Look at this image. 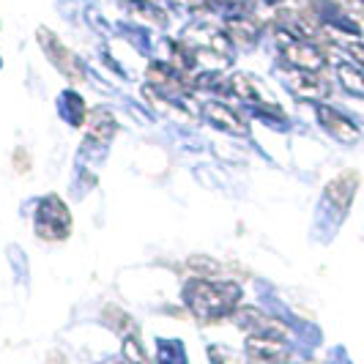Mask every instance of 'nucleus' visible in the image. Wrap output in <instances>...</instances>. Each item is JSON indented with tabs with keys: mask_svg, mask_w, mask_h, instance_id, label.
<instances>
[{
	"mask_svg": "<svg viewBox=\"0 0 364 364\" xmlns=\"http://www.w3.org/2000/svg\"><path fill=\"white\" fill-rule=\"evenodd\" d=\"M343 50L348 53L350 63L359 66V69L364 72V44L362 41H343Z\"/></svg>",
	"mask_w": 364,
	"mask_h": 364,
	"instance_id": "nucleus-20",
	"label": "nucleus"
},
{
	"mask_svg": "<svg viewBox=\"0 0 364 364\" xmlns=\"http://www.w3.org/2000/svg\"><path fill=\"white\" fill-rule=\"evenodd\" d=\"M233 321L236 326H241L250 337H274V340H282L288 337V326L282 321H277L266 312L255 310V307H241L233 312Z\"/></svg>",
	"mask_w": 364,
	"mask_h": 364,
	"instance_id": "nucleus-5",
	"label": "nucleus"
},
{
	"mask_svg": "<svg viewBox=\"0 0 364 364\" xmlns=\"http://www.w3.org/2000/svg\"><path fill=\"white\" fill-rule=\"evenodd\" d=\"M36 38H38V44H41V50H44V55L50 58V63H53L55 69L63 74L69 82L80 85V82L85 80L82 60H80V58H77V55H74L69 47H63V41H58V36H55L53 31H47V28H38Z\"/></svg>",
	"mask_w": 364,
	"mask_h": 364,
	"instance_id": "nucleus-4",
	"label": "nucleus"
},
{
	"mask_svg": "<svg viewBox=\"0 0 364 364\" xmlns=\"http://www.w3.org/2000/svg\"><path fill=\"white\" fill-rule=\"evenodd\" d=\"M337 77H340V85L346 88L348 93H353V96H359L364 99V72L359 66H353V63H340L337 66Z\"/></svg>",
	"mask_w": 364,
	"mask_h": 364,
	"instance_id": "nucleus-16",
	"label": "nucleus"
},
{
	"mask_svg": "<svg viewBox=\"0 0 364 364\" xmlns=\"http://www.w3.org/2000/svg\"><path fill=\"white\" fill-rule=\"evenodd\" d=\"M115 132H118V124H115V118L109 115L107 109H93L88 115V140L105 146L115 137Z\"/></svg>",
	"mask_w": 364,
	"mask_h": 364,
	"instance_id": "nucleus-14",
	"label": "nucleus"
},
{
	"mask_svg": "<svg viewBox=\"0 0 364 364\" xmlns=\"http://www.w3.org/2000/svg\"><path fill=\"white\" fill-rule=\"evenodd\" d=\"M208 356H211V364H250L244 356H238L236 350L222 348V346L208 348Z\"/></svg>",
	"mask_w": 364,
	"mask_h": 364,
	"instance_id": "nucleus-18",
	"label": "nucleus"
},
{
	"mask_svg": "<svg viewBox=\"0 0 364 364\" xmlns=\"http://www.w3.org/2000/svg\"><path fill=\"white\" fill-rule=\"evenodd\" d=\"M277 47L288 69H304V72H321L326 63V55L312 41H299L288 36L285 31H277Z\"/></svg>",
	"mask_w": 364,
	"mask_h": 364,
	"instance_id": "nucleus-3",
	"label": "nucleus"
},
{
	"mask_svg": "<svg viewBox=\"0 0 364 364\" xmlns=\"http://www.w3.org/2000/svg\"><path fill=\"white\" fill-rule=\"evenodd\" d=\"M238 299H241V288L230 279L198 277L183 285V301L203 323H214V321H222L225 315L236 312Z\"/></svg>",
	"mask_w": 364,
	"mask_h": 364,
	"instance_id": "nucleus-1",
	"label": "nucleus"
},
{
	"mask_svg": "<svg viewBox=\"0 0 364 364\" xmlns=\"http://www.w3.org/2000/svg\"><path fill=\"white\" fill-rule=\"evenodd\" d=\"M203 115H205L217 129H225V132H230V134H247L244 118H241L233 107L222 105V102H208V105L203 107Z\"/></svg>",
	"mask_w": 364,
	"mask_h": 364,
	"instance_id": "nucleus-13",
	"label": "nucleus"
},
{
	"mask_svg": "<svg viewBox=\"0 0 364 364\" xmlns=\"http://www.w3.org/2000/svg\"><path fill=\"white\" fill-rule=\"evenodd\" d=\"M36 233L44 241H63L72 233V211L58 195H47L36 208Z\"/></svg>",
	"mask_w": 364,
	"mask_h": 364,
	"instance_id": "nucleus-2",
	"label": "nucleus"
},
{
	"mask_svg": "<svg viewBox=\"0 0 364 364\" xmlns=\"http://www.w3.org/2000/svg\"><path fill=\"white\" fill-rule=\"evenodd\" d=\"M247 359L252 364H282L288 359V350L282 340L274 337H247Z\"/></svg>",
	"mask_w": 364,
	"mask_h": 364,
	"instance_id": "nucleus-10",
	"label": "nucleus"
},
{
	"mask_svg": "<svg viewBox=\"0 0 364 364\" xmlns=\"http://www.w3.org/2000/svg\"><path fill=\"white\" fill-rule=\"evenodd\" d=\"M63 105H69V107H66V118L72 121L74 127L85 124V107H82V99H80L77 93H66V96H63Z\"/></svg>",
	"mask_w": 364,
	"mask_h": 364,
	"instance_id": "nucleus-17",
	"label": "nucleus"
},
{
	"mask_svg": "<svg viewBox=\"0 0 364 364\" xmlns=\"http://www.w3.org/2000/svg\"><path fill=\"white\" fill-rule=\"evenodd\" d=\"M228 88H230V93H236L241 102H252L255 107L257 105H274L266 88H263V82L252 74H233L228 80Z\"/></svg>",
	"mask_w": 364,
	"mask_h": 364,
	"instance_id": "nucleus-12",
	"label": "nucleus"
},
{
	"mask_svg": "<svg viewBox=\"0 0 364 364\" xmlns=\"http://www.w3.org/2000/svg\"><path fill=\"white\" fill-rule=\"evenodd\" d=\"M14 167L22 170V173H28V170H31V159H28V154H25V151H17V154H14Z\"/></svg>",
	"mask_w": 364,
	"mask_h": 364,
	"instance_id": "nucleus-21",
	"label": "nucleus"
},
{
	"mask_svg": "<svg viewBox=\"0 0 364 364\" xmlns=\"http://www.w3.org/2000/svg\"><path fill=\"white\" fill-rule=\"evenodd\" d=\"M148 82H151V88L156 93H162L167 99H181L183 93L189 91V85H186V80L181 77V72H176L170 63H151L148 66Z\"/></svg>",
	"mask_w": 364,
	"mask_h": 364,
	"instance_id": "nucleus-7",
	"label": "nucleus"
},
{
	"mask_svg": "<svg viewBox=\"0 0 364 364\" xmlns=\"http://www.w3.org/2000/svg\"><path fill=\"white\" fill-rule=\"evenodd\" d=\"M356 189H359V173H356V170H346V173H340L334 181L326 183V200L331 203L340 214H346L348 208H350V203H353Z\"/></svg>",
	"mask_w": 364,
	"mask_h": 364,
	"instance_id": "nucleus-9",
	"label": "nucleus"
},
{
	"mask_svg": "<svg viewBox=\"0 0 364 364\" xmlns=\"http://www.w3.org/2000/svg\"><path fill=\"white\" fill-rule=\"evenodd\" d=\"M318 121L323 124V129H326L328 134H334V137L343 140V143L359 140V129H356V124H353L350 118H346L340 109L321 105V107H318Z\"/></svg>",
	"mask_w": 364,
	"mask_h": 364,
	"instance_id": "nucleus-11",
	"label": "nucleus"
},
{
	"mask_svg": "<svg viewBox=\"0 0 364 364\" xmlns=\"http://www.w3.org/2000/svg\"><path fill=\"white\" fill-rule=\"evenodd\" d=\"M183 41L195 50V53H208L217 55V58H230V38L225 36L222 31H217L214 25H192L186 33H183Z\"/></svg>",
	"mask_w": 364,
	"mask_h": 364,
	"instance_id": "nucleus-6",
	"label": "nucleus"
},
{
	"mask_svg": "<svg viewBox=\"0 0 364 364\" xmlns=\"http://www.w3.org/2000/svg\"><path fill=\"white\" fill-rule=\"evenodd\" d=\"M285 80H288V88H291L299 99H307V102H321L323 96H328V82L321 80L318 72H304V69H285Z\"/></svg>",
	"mask_w": 364,
	"mask_h": 364,
	"instance_id": "nucleus-8",
	"label": "nucleus"
},
{
	"mask_svg": "<svg viewBox=\"0 0 364 364\" xmlns=\"http://www.w3.org/2000/svg\"><path fill=\"white\" fill-rule=\"evenodd\" d=\"M260 22H257L252 14H247V17H236L228 22V33L233 41H241V44H250V41H255L257 33H260Z\"/></svg>",
	"mask_w": 364,
	"mask_h": 364,
	"instance_id": "nucleus-15",
	"label": "nucleus"
},
{
	"mask_svg": "<svg viewBox=\"0 0 364 364\" xmlns=\"http://www.w3.org/2000/svg\"><path fill=\"white\" fill-rule=\"evenodd\" d=\"M189 269H192V272H200V274H214V277L225 272V266H222V263L211 260V257H203V255L189 257Z\"/></svg>",
	"mask_w": 364,
	"mask_h": 364,
	"instance_id": "nucleus-19",
	"label": "nucleus"
}]
</instances>
